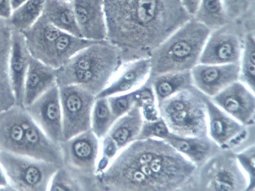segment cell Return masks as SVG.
I'll return each instance as SVG.
<instances>
[{
	"instance_id": "cell-1",
	"label": "cell",
	"mask_w": 255,
	"mask_h": 191,
	"mask_svg": "<svg viewBox=\"0 0 255 191\" xmlns=\"http://www.w3.org/2000/svg\"><path fill=\"white\" fill-rule=\"evenodd\" d=\"M106 40L120 51L123 63L149 58L193 17L181 0H104Z\"/></svg>"
},
{
	"instance_id": "cell-2",
	"label": "cell",
	"mask_w": 255,
	"mask_h": 191,
	"mask_svg": "<svg viewBox=\"0 0 255 191\" xmlns=\"http://www.w3.org/2000/svg\"><path fill=\"white\" fill-rule=\"evenodd\" d=\"M115 158L140 171L151 191L194 190L198 168L163 139L136 140Z\"/></svg>"
},
{
	"instance_id": "cell-3",
	"label": "cell",
	"mask_w": 255,
	"mask_h": 191,
	"mask_svg": "<svg viewBox=\"0 0 255 191\" xmlns=\"http://www.w3.org/2000/svg\"><path fill=\"white\" fill-rule=\"evenodd\" d=\"M123 64L119 50L106 40L100 41L80 50L56 69V84L58 87L77 85L96 96Z\"/></svg>"
},
{
	"instance_id": "cell-4",
	"label": "cell",
	"mask_w": 255,
	"mask_h": 191,
	"mask_svg": "<svg viewBox=\"0 0 255 191\" xmlns=\"http://www.w3.org/2000/svg\"><path fill=\"white\" fill-rule=\"evenodd\" d=\"M0 151L63 165L60 144L50 140L20 105L0 113Z\"/></svg>"
},
{
	"instance_id": "cell-5",
	"label": "cell",
	"mask_w": 255,
	"mask_h": 191,
	"mask_svg": "<svg viewBox=\"0 0 255 191\" xmlns=\"http://www.w3.org/2000/svg\"><path fill=\"white\" fill-rule=\"evenodd\" d=\"M211 30L193 17L162 42L149 57V77L169 72L190 71L199 62Z\"/></svg>"
},
{
	"instance_id": "cell-6",
	"label": "cell",
	"mask_w": 255,
	"mask_h": 191,
	"mask_svg": "<svg viewBox=\"0 0 255 191\" xmlns=\"http://www.w3.org/2000/svg\"><path fill=\"white\" fill-rule=\"evenodd\" d=\"M20 32L29 54L55 69L63 66L80 50L100 41L63 31L42 14L29 28Z\"/></svg>"
},
{
	"instance_id": "cell-7",
	"label": "cell",
	"mask_w": 255,
	"mask_h": 191,
	"mask_svg": "<svg viewBox=\"0 0 255 191\" xmlns=\"http://www.w3.org/2000/svg\"><path fill=\"white\" fill-rule=\"evenodd\" d=\"M206 97L193 86L158 103L159 116L169 132L184 137L207 136Z\"/></svg>"
},
{
	"instance_id": "cell-8",
	"label": "cell",
	"mask_w": 255,
	"mask_h": 191,
	"mask_svg": "<svg viewBox=\"0 0 255 191\" xmlns=\"http://www.w3.org/2000/svg\"><path fill=\"white\" fill-rule=\"evenodd\" d=\"M249 181L233 152L221 149L198 169L194 191H248Z\"/></svg>"
},
{
	"instance_id": "cell-9",
	"label": "cell",
	"mask_w": 255,
	"mask_h": 191,
	"mask_svg": "<svg viewBox=\"0 0 255 191\" xmlns=\"http://www.w3.org/2000/svg\"><path fill=\"white\" fill-rule=\"evenodd\" d=\"M0 163L12 191H46L54 174L61 166L0 151Z\"/></svg>"
},
{
	"instance_id": "cell-10",
	"label": "cell",
	"mask_w": 255,
	"mask_h": 191,
	"mask_svg": "<svg viewBox=\"0 0 255 191\" xmlns=\"http://www.w3.org/2000/svg\"><path fill=\"white\" fill-rule=\"evenodd\" d=\"M58 88L65 141L91 129V113L96 96L75 85Z\"/></svg>"
},
{
	"instance_id": "cell-11",
	"label": "cell",
	"mask_w": 255,
	"mask_h": 191,
	"mask_svg": "<svg viewBox=\"0 0 255 191\" xmlns=\"http://www.w3.org/2000/svg\"><path fill=\"white\" fill-rule=\"evenodd\" d=\"M237 23L230 22L211 31L199 62L209 64L239 63L247 32Z\"/></svg>"
},
{
	"instance_id": "cell-12",
	"label": "cell",
	"mask_w": 255,
	"mask_h": 191,
	"mask_svg": "<svg viewBox=\"0 0 255 191\" xmlns=\"http://www.w3.org/2000/svg\"><path fill=\"white\" fill-rule=\"evenodd\" d=\"M100 143L91 129L61 142L62 166L81 176L97 177Z\"/></svg>"
},
{
	"instance_id": "cell-13",
	"label": "cell",
	"mask_w": 255,
	"mask_h": 191,
	"mask_svg": "<svg viewBox=\"0 0 255 191\" xmlns=\"http://www.w3.org/2000/svg\"><path fill=\"white\" fill-rule=\"evenodd\" d=\"M24 108L50 140L57 144L63 141L62 111L59 88L56 84Z\"/></svg>"
},
{
	"instance_id": "cell-14",
	"label": "cell",
	"mask_w": 255,
	"mask_h": 191,
	"mask_svg": "<svg viewBox=\"0 0 255 191\" xmlns=\"http://www.w3.org/2000/svg\"><path fill=\"white\" fill-rule=\"evenodd\" d=\"M210 99L243 125L255 124V92L241 81L232 83Z\"/></svg>"
},
{
	"instance_id": "cell-15",
	"label": "cell",
	"mask_w": 255,
	"mask_h": 191,
	"mask_svg": "<svg viewBox=\"0 0 255 191\" xmlns=\"http://www.w3.org/2000/svg\"><path fill=\"white\" fill-rule=\"evenodd\" d=\"M239 63L209 64L199 63L190 70L193 86L211 98L239 80Z\"/></svg>"
},
{
	"instance_id": "cell-16",
	"label": "cell",
	"mask_w": 255,
	"mask_h": 191,
	"mask_svg": "<svg viewBox=\"0 0 255 191\" xmlns=\"http://www.w3.org/2000/svg\"><path fill=\"white\" fill-rule=\"evenodd\" d=\"M104 0H71L77 23L83 38L97 41L106 40L107 27Z\"/></svg>"
},
{
	"instance_id": "cell-17",
	"label": "cell",
	"mask_w": 255,
	"mask_h": 191,
	"mask_svg": "<svg viewBox=\"0 0 255 191\" xmlns=\"http://www.w3.org/2000/svg\"><path fill=\"white\" fill-rule=\"evenodd\" d=\"M150 68L149 58L123 63L120 72L96 98L108 97L135 89L148 79Z\"/></svg>"
},
{
	"instance_id": "cell-18",
	"label": "cell",
	"mask_w": 255,
	"mask_h": 191,
	"mask_svg": "<svg viewBox=\"0 0 255 191\" xmlns=\"http://www.w3.org/2000/svg\"><path fill=\"white\" fill-rule=\"evenodd\" d=\"M206 103L208 136L221 149L227 150L230 143L246 126L221 109L207 96Z\"/></svg>"
},
{
	"instance_id": "cell-19",
	"label": "cell",
	"mask_w": 255,
	"mask_h": 191,
	"mask_svg": "<svg viewBox=\"0 0 255 191\" xmlns=\"http://www.w3.org/2000/svg\"><path fill=\"white\" fill-rule=\"evenodd\" d=\"M29 53L22 33L13 29L8 60V74L15 105L23 106L24 83L29 64Z\"/></svg>"
},
{
	"instance_id": "cell-20",
	"label": "cell",
	"mask_w": 255,
	"mask_h": 191,
	"mask_svg": "<svg viewBox=\"0 0 255 191\" xmlns=\"http://www.w3.org/2000/svg\"><path fill=\"white\" fill-rule=\"evenodd\" d=\"M56 84V69L29 54L23 93V106L26 107Z\"/></svg>"
},
{
	"instance_id": "cell-21",
	"label": "cell",
	"mask_w": 255,
	"mask_h": 191,
	"mask_svg": "<svg viewBox=\"0 0 255 191\" xmlns=\"http://www.w3.org/2000/svg\"><path fill=\"white\" fill-rule=\"evenodd\" d=\"M163 139L198 168L221 149L208 136L184 137L169 132Z\"/></svg>"
},
{
	"instance_id": "cell-22",
	"label": "cell",
	"mask_w": 255,
	"mask_h": 191,
	"mask_svg": "<svg viewBox=\"0 0 255 191\" xmlns=\"http://www.w3.org/2000/svg\"><path fill=\"white\" fill-rule=\"evenodd\" d=\"M13 28L0 25V113L15 105L8 74V60Z\"/></svg>"
},
{
	"instance_id": "cell-23",
	"label": "cell",
	"mask_w": 255,
	"mask_h": 191,
	"mask_svg": "<svg viewBox=\"0 0 255 191\" xmlns=\"http://www.w3.org/2000/svg\"><path fill=\"white\" fill-rule=\"evenodd\" d=\"M143 121L140 107L134 105L116 120L107 135L113 140L120 151L136 140Z\"/></svg>"
},
{
	"instance_id": "cell-24",
	"label": "cell",
	"mask_w": 255,
	"mask_h": 191,
	"mask_svg": "<svg viewBox=\"0 0 255 191\" xmlns=\"http://www.w3.org/2000/svg\"><path fill=\"white\" fill-rule=\"evenodd\" d=\"M42 15L59 29L83 37L78 27L71 1L47 0Z\"/></svg>"
},
{
	"instance_id": "cell-25",
	"label": "cell",
	"mask_w": 255,
	"mask_h": 191,
	"mask_svg": "<svg viewBox=\"0 0 255 191\" xmlns=\"http://www.w3.org/2000/svg\"><path fill=\"white\" fill-rule=\"evenodd\" d=\"M48 191H97L101 188L97 177L81 176L61 166L52 176Z\"/></svg>"
},
{
	"instance_id": "cell-26",
	"label": "cell",
	"mask_w": 255,
	"mask_h": 191,
	"mask_svg": "<svg viewBox=\"0 0 255 191\" xmlns=\"http://www.w3.org/2000/svg\"><path fill=\"white\" fill-rule=\"evenodd\" d=\"M157 104L175 93L193 86L190 71L169 72L148 77Z\"/></svg>"
},
{
	"instance_id": "cell-27",
	"label": "cell",
	"mask_w": 255,
	"mask_h": 191,
	"mask_svg": "<svg viewBox=\"0 0 255 191\" xmlns=\"http://www.w3.org/2000/svg\"><path fill=\"white\" fill-rule=\"evenodd\" d=\"M239 81L255 92V30L246 32L239 62Z\"/></svg>"
},
{
	"instance_id": "cell-28",
	"label": "cell",
	"mask_w": 255,
	"mask_h": 191,
	"mask_svg": "<svg viewBox=\"0 0 255 191\" xmlns=\"http://www.w3.org/2000/svg\"><path fill=\"white\" fill-rule=\"evenodd\" d=\"M45 2L44 0H27L13 9L9 25L19 32L28 29L41 15Z\"/></svg>"
},
{
	"instance_id": "cell-29",
	"label": "cell",
	"mask_w": 255,
	"mask_h": 191,
	"mask_svg": "<svg viewBox=\"0 0 255 191\" xmlns=\"http://www.w3.org/2000/svg\"><path fill=\"white\" fill-rule=\"evenodd\" d=\"M193 17L211 30L230 23L222 0H200Z\"/></svg>"
},
{
	"instance_id": "cell-30",
	"label": "cell",
	"mask_w": 255,
	"mask_h": 191,
	"mask_svg": "<svg viewBox=\"0 0 255 191\" xmlns=\"http://www.w3.org/2000/svg\"><path fill=\"white\" fill-rule=\"evenodd\" d=\"M116 120L107 98H96L91 113V130L99 140L108 134Z\"/></svg>"
},
{
	"instance_id": "cell-31",
	"label": "cell",
	"mask_w": 255,
	"mask_h": 191,
	"mask_svg": "<svg viewBox=\"0 0 255 191\" xmlns=\"http://www.w3.org/2000/svg\"><path fill=\"white\" fill-rule=\"evenodd\" d=\"M230 22L255 20V0H222Z\"/></svg>"
},
{
	"instance_id": "cell-32",
	"label": "cell",
	"mask_w": 255,
	"mask_h": 191,
	"mask_svg": "<svg viewBox=\"0 0 255 191\" xmlns=\"http://www.w3.org/2000/svg\"><path fill=\"white\" fill-rule=\"evenodd\" d=\"M235 154L240 166L248 178V191H255V145H251Z\"/></svg>"
},
{
	"instance_id": "cell-33",
	"label": "cell",
	"mask_w": 255,
	"mask_h": 191,
	"mask_svg": "<svg viewBox=\"0 0 255 191\" xmlns=\"http://www.w3.org/2000/svg\"><path fill=\"white\" fill-rule=\"evenodd\" d=\"M111 110L118 119L135 105L134 90L107 97Z\"/></svg>"
},
{
	"instance_id": "cell-34",
	"label": "cell",
	"mask_w": 255,
	"mask_h": 191,
	"mask_svg": "<svg viewBox=\"0 0 255 191\" xmlns=\"http://www.w3.org/2000/svg\"><path fill=\"white\" fill-rule=\"evenodd\" d=\"M169 132L166 124L160 117L154 121L144 120L141 131L136 140L148 138L163 139Z\"/></svg>"
},
{
	"instance_id": "cell-35",
	"label": "cell",
	"mask_w": 255,
	"mask_h": 191,
	"mask_svg": "<svg viewBox=\"0 0 255 191\" xmlns=\"http://www.w3.org/2000/svg\"><path fill=\"white\" fill-rule=\"evenodd\" d=\"M12 10L10 0H0V18L8 19Z\"/></svg>"
},
{
	"instance_id": "cell-36",
	"label": "cell",
	"mask_w": 255,
	"mask_h": 191,
	"mask_svg": "<svg viewBox=\"0 0 255 191\" xmlns=\"http://www.w3.org/2000/svg\"><path fill=\"white\" fill-rule=\"evenodd\" d=\"M181 1L186 10L193 17L197 9L200 0H181Z\"/></svg>"
},
{
	"instance_id": "cell-37",
	"label": "cell",
	"mask_w": 255,
	"mask_h": 191,
	"mask_svg": "<svg viewBox=\"0 0 255 191\" xmlns=\"http://www.w3.org/2000/svg\"><path fill=\"white\" fill-rule=\"evenodd\" d=\"M0 191H12L5 174V172L0 163Z\"/></svg>"
},
{
	"instance_id": "cell-38",
	"label": "cell",
	"mask_w": 255,
	"mask_h": 191,
	"mask_svg": "<svg viewBox=\"0 0 255 191\" xmlns=\"http://www.w3.org/2000/svg\"><path fill=\"white\" fill-rule=\"evenodd\" d=\"M27 0H10L12 9H14Z\"/></svg>"
},
{
	"instance_id": "cell-39",
	"label": "cell",
	"mask_w": 255,
	"mask_h": 191,
	"mask_svg": "<svg viewBox=\"0 0 255 191\" xmlns=\"http://www.w3.org/2000/svg\"><path fill=\"white\" fill-rule=\"evenodd\" d=\"M66 0V1H71V0Z\"/></svg>"
},
{
	"instance_id": "cell-40",
	"label": "cell",
	"mask_w": 255,
	"mask_h": 191,
	"mask_svg": "<svg viewBox=\"0 0 255 191\" xmlns=\"http://www.w3.org/2000/svg\"><path fill=\"white\" fill-rule=\"evenodd\" d=\"M45 0V1H46V0Z\"/></svg>"
}]
</instances>
